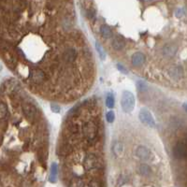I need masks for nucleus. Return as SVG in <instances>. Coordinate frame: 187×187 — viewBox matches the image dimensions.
<instances>
[{"mask_svg": "<svg viewBox=\"0 0 187 187\" xmlns=\"http://www.w3.org/2000/svg\"><path fill=\"white\" fill-rule=\"evenodd\" d=\"M82 133L89 143L94 142L98 138V126L95 122L88 121L82 125Z\"/></svg>", "mask_w": 187, "mask_h": 187, "instance_id": "obj_1", "label": "nucleus"}, {"mask_svg": "<svg viewBox=\"0 0 187 187\" xmlns=\"http://www.w3.org/2000/svg\"><path fill=\"white\" fill-rule=\"evenodd\" d=\"M121 106L123 110L126 113L131 112L135 107V97L129 91H124L121 98Z\"/></svg>", "mask_w": 187, "mask_h": 187, "instance_id": "obj_2", "label": "nucleus"}, {"mask_svg": "<svg viewBox=\"0 0 187 187\" xmlns=\"http://www.w3.org/2000/svg\"><path fill=\"white\" fill-rule=\"evenodd\" d=\"M84 168L87 170L91 169H103L104 165L100 158L94 153H88L84 158Z\"/></svg>", "mask_w": 187, "mask_h": 187, "instance_id": "obj_3", "label": "nucleus"}, {"mask_svg": "<svg viewBox=\"0 0 187 187\" xmlns=\"http://www.w3.org/2000/svg\"><path fill=\"white\" fill-rule=\"evenodd\" d=\"M29 81L33 84H41L47 81V75L42 69L33 68L30 71Z\"/></svg>", "mask_w": 187, "mask_h": 187, "instance_id": "obj_4", "label": "nucleus"}, {"mask_svg": "<svg viewBox=\"0 0 187 187\" xmlns=\"http://www.w3.org/2000/svg\"><path fill=\"white\" fill-rule=\"evenodd\" d=\"M23 112L25 119L29 122H34L37 117V108L29 102L23 104Z\"/></svg>", "mask_w": 187, "mask_h": 187, "instance_id": "obj_5", "label": "nucleus"}, {"mask_svg": "<svg viewBox=\"0 0 187 187\" xmlns=\"http://www.w3.org/2000/svg\"><path fill=\"white\" fill-rule=\"evenodd\" d=\"M140 120L141 123H143L144 125H146L149 127H155V121H154V118L152 115V113L147 110V109H141L140 111Z\"/></svg>", "mask_w": 187, "mask_h": 187, "instance_id": "obj_6", "label": "nucleus"}, {"mask_svg": "<svg viewBox=\"0 0 187 187\" xmlns=\"http://www.w3.org/2000/svg\"><path fill=\"white\" fill-rule=\"evenodd\" d=\"M174 156L177 159L184 160L187 156V149H186V143L185 141H180L178 142L174 147L173 150Z\"/></svg>", "mask_w": 187, "mask_h": 187, "instance_id": "obj_7", "label": "nucleus"}, {"mask_svg": "<svg viewBox=\"0 0 187 187\" xmlns=\"http://www.w3.org/2000/svg\"><path fill=\"white\" fill-rule=\"evenodd\" d=\"M136 155L137 157L140 158V160H143V161H149L153 157L152 152L145 146L138 147L136 150Z\"/></svg>", "mask_w": 187, "mask_h": 187, "instance_id": "obj_8", "label": "nucleus"}, {"mask_svg": "<svg viewBox=\"0 0 187 187\" xmlns=\"http://www.w3.org/2000/svg\"><path fill=\"white\" fill-rule=\"evenodd\" d=\"M63 60L67 64H72L77 58V51L74 48H67L63 53Z\"/></svg>", "mask_w": 187, "mask_h": 187, "instance_id": "obj_9", "label": "nucleus"}, {"mask_svg": "<svg viewBox=\"0 0 187 187\" xmlns=\"http://www.w3.org/2000/svg\"><path fill=\"white\" fill-rule=\"evenodd\" d=\"M72 152V146L68 142L66 141L64 143H60L57 148V154L60 157H66Z\"/></svg>", "mask_w": 187, "mask_h": 187, "instance_id": "obj_10", "label": "nucleus"}, {"mask_svg": "<svg viewBox=\"0 0 187 187\" xmlns=\"http://www.w3.org/2000/svg\"><path fill=\"white\" fill-rule=\"evenodd\" d=\"M111 45H112V48L115 51H121L124 49V47L125 46V41L121 36H116V37L113 38Z\"/></svg>", "mask_w": 187, "mask_h": 187, "instance_id": "obj_11", "label": "nucleus"}, {"mask_svg": "<svg viewBox=\"0 0 187 187\" xmlns=\"http://www.w3.org/2000/svg\"><path fill=\"white\" fill-rule=\"evenodd\" d=\"M169 76L174 79H180L184 75V69L181 66H173L169 70Z\"/></svg>", "mask_w": 187, "mask_h": 187, "instance_id": "obj_12", "label": "nucleus"}, {"mask_svg": "<svg viewBox=\"0 0 187 187\" xmlns=\"http://www.w3.org/2000/svg\"><path fill=\"white\" fill-rule=\"evenodd\" d=\"M145 55L142 53H136L132 56V64L135 66H141L145 62Z\"/></svg>", "mask_w": 187, "mask_h": 187, "instance_id": "obj_13", "label": "nucleus"}, {"mask_svg": "<svg viewBox=\"0 0 187 187\" xmlns=\"http://www.w3.org/2000/svg\"><path fill=\"white\" fill-rule=\"evenodd\" d=\"M177 47L174 45H166L163 48V53L166 57H173L177 53Z\"/></svg>", "mask_w": 187, "mask_h": 187, "instance_id": "obj_14", "label": "nucleus"}, {"mask_svg": "<svg viewBox=\"0 0 187 187\" xmlns=\"http://www.w3.org/2000/svg\"><path fill=\"white\" fill-rule=\"evenodd\" d=\"M78 125H75L73 124V123H70V124H67L66 127L65 128V133H66L67 136H73V135H75L77 132H78Z\"/></svg>", "mask_w": 187, "mask_h": 187, "instance_id": "obj_15", "label": "nucleus"}, {"mask_svg": "<svg viewBox=\"0 0 187 187\" xmlns=\"http://www.w3.org/2000/svg\"><path fill=\"white\" fill-rule=\"evenodd\" d=\"M100 32H101V35L102 37L104 38H110L112 37V32H111L110 28L106 25H103L100 27Z\"/></svg>", "mask_w": 187, "mask_h": 187, "instance_id": "obj_16", "label": "nucleus"}, {"mask_svg": "<svg viewBox=\"0 0 187 187\" xmlns=\"http://www.w3.org/2000/svg\"><path fill=\"white\" fill-rule=\"evenodd\" d=\"M138 171L143 176H150L152 174V169L150 168V166L146 165V164H141L140 166V169H138Z\"/></svg>", "mask_w": 187, "mask_h": 187, "instance_id": "obj_17", "label": "nucleus"}, {"mask_svg": "<svg viewBox=\"0 0 187 187\" xmlns=\"http://www.w3.org/2000/svg\"><path fill=\"white\" fill-rule=\"evenodd\" d=\"M123 149H124V147H123V144L121 142H115L112 146V152L114 153V154L116 156L120 155L122 153Z\"/></svg>", "mask_w": 187, "mask_h": 187, "instance_id": "obj_18", "label": "nucleus"}, {"mask_svg": "<svg viewBox=\"0 0 187 187\" xmlns=\"http://www.w3.org/2000/svg\"><path fill=\"white\" fill-rule=\"evenodd\" d=\"M56 175H57V165L53 164L51 166V175H50V182H56Z\"/></svg>", "mask_w": 187, "mask_h": 187, "instance_id": "obj_19", "label": "nucleus"}, {"mask_svg": "<svg viewBox=\"0 0 187 187\" xmlns=\"http://www.w3.org/2000/svg\"><path fill=\"white\" fill-rule=\"evenodd\" d=\"M8 115V107L5 103L0 102V119H4Z\"/></svg>", "mask_w": 187, "mask_h": 187, "instance_id": "obj_20", "label": "nucleus"}, {"mask_svg": "<svg viewBox=\"0 0 187 187\" xmlns=\"http://www.w3.org/2000/svg\"><path fill=\"white\" fill-rule=\"evenodd\" d=\"M38 160L40 162V164L43 165V166H45V162H46V153L45 151L41 149L40 151H38Z\"/></svg>", "mask_w": 187, "mask_h": 187, "instance_id": "obj_21", "label": "nucleus"}, {"mask_svg": "<svg viewBox=\"0 0 187 187\" xmlns=\"http://www.w3.org/2000/svg\"><path fill=\"white\" fill-rule=\"evenodd\" d=\"M114 104H115V101H114V97L111 94H109L108 97L106 98V105L108 108L111 109L114 107Z\"/></svg>", "mask_w": 187, "mask_h": 187, "instance_id": "obj_22", "label": "nucleus"}, {"mask_svg": "<svg viewBox=\"0 0 187 187\" xmlns=\"http://www.w3.org/2000/svg\"><path fill=\"white\" fill-rule=\"evenodd\" d=\"M95 47H97V50L98 51L99 56H100V59H101V60H105V59H106V53H104V51H103L100 44H98V43L97 42V43H95Z\"/></svg>", "mask_w": 187, "mask_h": 187, "instance_id": "obj_23", "label": "nucleus"}, {"mask_svg": "<svg viewBox=\"0 0 187 187\" xmlns=\"http://www.w3.org/2000/svg\"><path fill=\"white\" fill-rule=\"evenodd\" d=\"M137 88L138 90L140 91V92H144V91L148 88L147 87V84L144 82H142V81H138L137 82Z\"/></svg>", "mask_w": 187, "mask_h": 187, "instance_id": "obj_24", "label": "nucleus"}, {"mask_svg": "<svg viewBox=\"0 0 187 187\" xmlns=\"http://www.w3.org/2000/svg\"><path fill=\"white\" fill-rule=\"evenodd\" d=\"M86 15L89 19H94L95 16V10L93 8H88V9H86Z\"/></svg>", "mask_w": 187, "mask_h": 187, "instance_id": "obj_25", "label": "nucleus"}, {"mask_svg": "<svg viewBox=\"0 0 187 187\" xmlns=\"http://www.w3.org/2000/svg\"><path fill=\"white\" fill-rule=\"evenodd\" d=\"M106 119H107V121H108L109 123H113L114 119H115V114H114V112L112 110H110V111H109L108 113H107Z\"/></svg>", "mask_w": 187, "mask_h": 187, "instance_id": "obj_26", "label": "nucleus"}, {"mask_svg": "<svg viewBox=\"0 0 187 187\" xmlns=\"http://www.w3.org/2000/svg\"><path fill=\"white\" fill-rule=\"evenodd\" d=\"M51 110L53 111L54 113H59L61 111V109H60V107H59L58 105H55V104H51Z\"/></svg>", "mask_w": 187, "mask_h": 187, "instance_id": "obj_27", "label": "nucleus"}, {"mask_svg": "<svg viewBox=\"0 0 187 187\" xmlns=\"http://www.w3.org/2000/svg\"><path fill=\"white\" fill-rule=\"evenodd\" d=\"M88 186H103V184H100L98 181H93V182H90L88 184H87Z\"/></svg>", "mask_w": 187, "mask_h": 187, "instance_id": "obj_28", "label": "nucleus"}, {"mask_svg": "<svg viewBox=\"0 0 187 187\" xmlns=\"http://www.w3.org/2000/svg\"><path fill=\"white\" fill-rule=\"evenodd\" d=\"M184 9H179L178 10H177V12H176V16L177 17H182V16H184Z\"/></svg>", "mask_w": 187, "mask_h": 187, "instance_id": "obj_29", "label": "nucleus"}, {"mask_svg": "<svg viewBox=\"0 0 187 187\" xmlns=\"http://www.w3.org/2000/svg\"><path fill=\"white\" fill-rule=\"evenodd\" d=\"M117 67H118L119 71H121L122 73H125V74H126V73H127V70L125 69V67L124 66H122V65H120V64H118V65H117Z\"/></svg>", "mask_w": 187, "mask_h": 187, "instance_id": "obj_30", "label": "nucleus"}, {"mask_svg": "<svg viewBox=\"0 0 187 187\" xmlns=\"http://www.w3.org/2000/svg\"><path fill=\"white\" fill-rule=\"evenodd\" d=\"M2 70V66H1V64H0V71Z\"/></svg>", "mask_w": 187, "mask_h": 187, "instance_id": "obj_31", "label": "nucleus"}]
</instances>
